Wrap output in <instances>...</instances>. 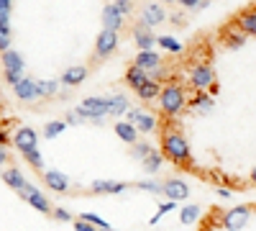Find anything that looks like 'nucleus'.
<instances>
[{"label":"nucleus","mask_w":256,"mask_h":231,"mask_svg":"<svg viewBox=\"0 0 256 231\" xmlns=\"http://www.w3.org/2000/svg\"><path fill=\"white\" fill-rule=\"evenodd\" d=\"M136 187H138V190H144V193H152V195H162V193H164V182L154 180V175H148V177L138 180Z\"/></svg>","instance_id":"nucleus-33"},{"label":"nucleus","mask_w":256,"mask_h":231,"mask_svg":"<svg viewBox=\"0 0 256 231\" xmlns=\"http://www.w3.org/2000/svg\"><path fill=\"white\" fill-rule=\"evenodd\" d=\"M126 190H128V182H120V180H92L90 182L92 195H123Z\"/></svg>","instance_id":"nucleus-16"},{"label":"nucleus","mask_w":256,"mask_h":231,"mask_svg":"<svg viewBox=\"0 0 256 231\" xmlns=\"http://www.w3.org/2000/svg\"><path fill=\"white\" fill-rule=\"evenodd\" d=\"M156 47H162L166 54H182L184 52V44L177 39V36H169V34H159L156 36Z\"/></svg>","instance_id":"nucleus-30"},{"label":"nucleus","mask_w":256,"mask_h":231,"mask_svg":"<svg viewBox=\"0 0 256 231\" xmlns=\"http://www.w3.org/2000/svg\"><path fill=\"white\" fill-rule=\"evenodd\" d=\"M131 41H134L136 49H154L156 47V34H154L152 26H146V24L138 21V24L134 26V31H131Z\"/></svg>","instance_id":"nucleus-14"},{"label":"nucleus","mask_w":256,"mask_h":231,"mask_svg":"<svg viewBox=\"0 0 256 231\" xmlns=\"http://www.w3.org/2000/svg\"><path fill=\"white\" fill-rule=\"evenodd\" d=\"M38 131L36 129H31V126H18V129L13 131V136H10V144H13V149H18L20 154L24 152H28V149H34V146H38Z\"/></svg>","instance_id":"nucleus-11"},{"label":"nucleus","mask_w":256,"mask_h":231,"mask_svg":"<svg viewBox=\"0 0 256 231\" xmlns=\"http://www.w3.org/2000/svg\"><path fill=\"white\" fill-rule=\"evenodd\" d=\"M123 118H128L131 123H136V129H138L141 134H154V131L159 129V118H156L154 113L138 108V106H136V108H128Z\"/></svg>","instance_id":"nucleus-9"},{"label":"nucleus","mask_w":256,"mask_h":231,"mask_svg":"<svg viewBox=\"0 0 256 231\" xmlns=\"http://www.w3.org/2000/svg\"><path fill=\"white\" fill-rule=\"evenodd\" d=\"M59 88H62V82H59L56 77H52V80H38L41 98H54V95L59 93Z\"/></svg>","instance_id":"nucleus-34"},{"label":"nucleus","mask_w":256,"mask_h":231,"mask_svg":"<svg viewBox=\"0 0 256 231\" xmlns=\"http://www.w3.org/2000/svg\"><path fill=\"white\" fill-rule=\"evenodd\" d=\"M13 95H16V100H20V103H36V100H41L38 80L26 75L24 80H18L16 85H13Z\"/></svg>","instance_id":"nucleus-12"},{"label":"nucleus","mask_w":256,"mask_h":231,"mask_svg":"<svg viewBox=\"0 0 256 231\" xmlns=\"http://www.w3.org/2000/svg\"><path fill=\"white\" fill-rule=\"evenodd\" d=\"M8 141H10L8 131H6V129H0V144H8Z\"/></svg>","instance_id":"nucleus-47"},{"label":"nucleus","mask_w":256,"mask_h":231,"mask_svg":"<svg viewBox=\"0 0 256 231\" xmlns=\"http://www.w3.org/2000/svg\"><path fill=\"white\" fill-rule=\"evenodd\" d=\"M10 16H13V0H0V21L10 24Z\"/></svg>","instance_id":"nucleus-40"},{"label":"nucleus","mask_w":256,"mask_h":231,"mask_svg":"<svg viewBox=\"0 0 256 231\" xmlns=\"http://www.w3.org/2000/svg\"><path fill=\"white\" fill-rule=\"evenodd\" d=\"M248 180H251V182L256 185V167H254V170H251V175H248Z\"/></svg>","instance_id":"nucleus-49"},{"label":"nucleus","mask_w":256,"mask_h":231,"mask_svg":"<svg viewBox=\"0 0 256 231\" xmlns=\"http://www.w3.org/2000/svg\"><path fill=\"white\" fill-rule=\"evenodd\" d=\"M88 75H90V70L84 65H72V67H67L62 72L59 82H62V88H80L82 82L88 80Z\"/></svg>","instance_id":"nucleus-19"},{"label":"nucleus","mask_w":256,"mask_h":231,"mask_svg":"<svg viewBox=\"0 0 256 231\" xmlns=\"http://www.w3.org/2000/svg\"><path fill=\"white\" fill-rule=\"evenodd\" d=\"M113 131H116V136H118L123 144H134V141L141 136V131L136 129V123H131L128 118H118V121L113 123Z\"/></svg>","instance_id":"nucleus-21"},{"label":"nucleus","mask_w":256,"mask_h":231,"mask_svg":"<svg viewBox=\"0 0 256 231\" xmlns=\"http://www.w3.org/2000/svg\"><path fill=\"white\" fill-rule=\"evenodd\" d=\"M134 65L141 67V70H146L148 75H152L156 67L164 65V59H162V54H159L156 49H138L136 57H134Z\"/></svg>","instance_id":"nucleus-18"},{"label":"nucleus","mask_w":256,"mask_h":231,"mask_svg":"<svg viewBox=\"0 0 256 231\" xmlns=\"http://www.w3.org/2000/svg\"><path fill=\"white\" fill-rule=\"evenodd\" d=\"M131 146H134V149H131V154H134V159H138V162H141V159H144V157H146L148 152L154 149V144H148V141H141V139H136V141H134Z\"/></svg>","instance_id":"nucleus-37"},{"label":"nucleus","mask_w":256,"mask_h":231,"mask_svg":"<svg viewBox=\"0 0 256 231\" xmlns=\"http://www.w3.org/2000/svg\"><path fill=\"white\" fill-rule=\"evenodd\" d=\"M100 21H102V29H116V31H120L123 29V21H126V16L110 3H105L102 6V13H100Z\"/></svg>","instance_id":"nucleus-20"},{"label":"nucleus","mask_w":256,"mask_h":231,"mask_svg":"<svg viewBox=\"0 0 256 231\" xmlns=\"http://www.w3.org/2000/svg\"><path fill=\"white\" fill-rule=\"evenodd\" d=\"M141 164H144V172L146 175H156L162 170V164H164V152L162 149H152L141 159Z\"/></svg>","instance_id":"nucleus-29"},{"label":"nucleus","mask_w":256,"mask_h":231,"mask_svg":"<svg viewBox=\"0 0 256 231\" xmlns=\"http://www.w3.org/2000/svg\"><path fill=\"white\" fill-rule=\"evenodd\" d=\"M128 108H131V100H128L126 93H110V95H108V116L123 118Z\"/></svg>","instance_id":"nucleus-23"},{"label":"nucleus","mask_w":256,"mask_h":231,"mask_svg":"<svg viewBox=\"0 0 256 231\" xmlns=\"http://www.w3.org/2000/svg\"><path fill=\"white\" fill-rule=\"evenodd\" d=\"M64 121H67V126H80V123H84V121H82V116H80L74 108L64 113Z\"/></svg>","instance_id":"nucleus-42"},{"label":"nucleus","mask_w":256,"mask_h":231,"mask_svg":"<svg viewBox=\"0 0 256 231\" xmlns=\"http://www.w3.org/2000/svg\"><path fill=\"white\" fill-rule=\"evenodd\" d=\"M10 47H13V29H10V24L0 21V52H6Z\"/></svg>","instance_id":"nucleus-36"},{"label":"nucleus","mask_w":256,"mask_h":231,"mask_svg":"<svg viewBox=\"0 0 256 231\" xmlns=\"http://www.w3.org/2000/svg\"><path fill=\"white\" fill-rule=\"evenodd\" d=\"M41 177H44V185L49 187L52 193H59V195H67L72 190V177L67 172H62V170H54V167H44L41 170Z\"/></svg>","instance_id":"nucleus-8"},{"label":"nucleus","mask_w":256,"mask_h":231,"mask_svg":"<svg viewBox=\"0 0 256 231\" xmlns=\"http://www.w3.org/2000/svg\"><path fill=\"white\" fill-rule=\"evenodd\" d=\"M200 216H202V205L198 203H184L180 208V223L182 226H195L200 223Z\"/></svg>","instance_id":"nucleus-25"},{"label":"nucleus","mask_w":256,"mask_h":231,"mask_svg":"<svg viewBox=\"0 0 256 231\" xmlns=\"http://www.w3.org/2000/svg\"><path fill=\"white\" fill-rule=\"evenodd\" d=\"M10 162V152H8V144H0V167H6Z\"/></svg>","instance_id":"nucleus-46"},{"label":"nucleus","mask_w":256,"mask_h":231,"mask_svg":"<svg viewBox=\"0 0 256 231\" xmlns=\"http://www.w3.org/2000/svg\"><path fill=\"white\" fill-rule=\"evenodd\" d=\"M148 77H152V75H148L146 70H141V67H136V65H131V67L126 70V75H123V80H126V85L131 88V90L141 88V85H144V82H146Z\"/></svg>","instance_id":"nucleus-28"},{"label":"nucleus","mask_w":256,"mask_h":231,"mask_svg":"<svg viewBox=\"0 0 256 231\" xmlns=\"http://www.w3.org/2000/svg\"><path fill=\"white\" fill-rule=\"evenodd\" d=\"M152 77H154V80H159V82H166V80H169V70L162 65V67H156V70L152 72Z\"/></svg>","instance_id":"nucleus-44"},{"label":"nucleus","mask_w":256,"mask_h":231,"mask_svg":"<svg viewBox=\"0 0 256 231\" xmlns=\"http://www.w3.org/2000/svg\"><path fill=\"white\" fill-rule=\"evenodd\" d=\"M70 129V126H67V121H64V118H56V121H49L46 126H44V131H41V136H44V139H59L64 131H67Z\"/></svg>","instance_id":"nucleus-31"},{"label":"nucleus","mask_w":256,"mask_h":231,"mask_svg":"<svg viewBox=\"0 0 256 231\" xmlns=\"http://www.w3.org/2000/svg\"><path fill=\"white\" fill-rule=\"evenodd\" d=\"M159 149L164 152V159H169L174 167H192V162H195V159H192L190 141L177 129H166L162 134V146H159Z\"/></svg>","instance_id":"nucleus-1"},{"label":"nucleus","mask_w":256,"mask_h":231,"mask_svg":"<svg viewBox=\"0 0 256 231\" xmlns=\"http://www.w3.org/2000/svg\"><path fill=\"white\" fill-rule=\"evenodd\" d=\"M159 103V113L166 116V118H180L184 111H187V90L184 85H180V82L174 80H166L164 85H162V93L156 98Z\"/></svg>","instance_id":"nucleus-2"},{"label":"nucleus","mask_w":256,"mask_h":231,"mask_svg":"<svg viewBox=\"0 0 256 231\" xmlns=\"http://www.w3.org/2000/svg\"><path fill=\"white\" fill-rule=\"evenodd\" d=\"M162 3H164V6H169V3H177V0H162Z\"/></svg>","instance_id":"nucleus-50"},{"label":"nucleus","mask_w":256,"mask_h":231,"mask_svg":"<svg viewBox=\"0 0 256 231\" xmlns=\"http://www.w3.org/2000/svg\"><path fill=\"white\" fill-rule=\"evenodd\" d=\"M24 159H26V162L34 167V170H38V172L46 167V164H44V157H41V149H38V146H34V149L24 152Z\"/></svg>","instance_id":"nucleus-35"},{"label":"nucleus","mask_w":256,"mask_h":231,"mask_svg":"<svg viewBox=\"0 0 256 231\" xmlns=\"http://www.w3.org/2000/svg\"><path fill=\"white\" fill-rule=\"evenodd\" d=\"M162 85L164 82H159V80H154V77H148L141 88H136L134 93H136V98L141 100V103H154L156 98H159V93H162Z\"/></svg>","instance_id":"nucleus-22"},{"label":"nucleus","mask_w":256,"mask_h":231,"mask_svg":"<svg viewBox=\"0 0 256 231\" xmlns=\"http://www.w3.org/2000/svg\"><path fill=\"white\" fill-rule=\"evenodd\" d=\"M110 3H113L123 16H131V13H134V0H110Z\"/></svg>","instance_id":"nucleus-41"},{"label":"nucleus","mask_w":256,"mask_h":231,"mask_svg":"<svg viewBox=\"0 0 256 231\" xmlns=\"http://www.w3.org/2000/svg\"><path fill=\"white\" fill-rule=\"evenodd\" d=\"M187 82L192 90H208L212 82H216V70H212L208 62H195L187 70Z\"/></svg>","instance_id":"nucleus-5"},{"label":"nucleus","mask_w":256,"mask_h":231,"mask_svg":"<svg viewBox=\"0 0 256 231\" xmlns=\"http://www.w3.org/2000/svg\"><path fill=\"white\" fill-rule=\"evenodd\" d=\"M3 182L10 187V190L13 193H20V190H24V185L28 182L26 180V175H24V170H18V167H3Z\"/></svg>","instance_id":"nucleus-24"},{"label":"nucleus","mask_w":256,"mask_h":231,"mask_svg":"<svg viewBox=\"0 0 256 231\" xmlns=\"http://www.w3.org/2000/svg\"><path fill=\"white\" fill-rule=\"evenodd\" d=\"M52 218L56 221V223H72V213L67 211V208H52Z\"/></svg>","instance_id":"nucleus-38"},{"label":"nucleus","mask_w":256,"mask_h":231,"mask_svg":"<svg viewBox=\"0 0 256 231\" xmlns=\"http://www.w3.org/2000/svg\"><path fill=\"white\" fill-rule=\"evenodd\" d=\"M246 34L238 29V26H233V29H228L226 34H223V44L228 47V49H233V52H238V49H244L246 47Z\"/></svg>","instance_id":"nucleus-27"},{"label":"nucleus","mask_w":256,"mask_h":231,"mask_svg":"<svg viewBox=\"0 0 256 231\" xmlns=\"http://www.w3.org/2000/svg\"><path fill=\"white\" fill-rule=\"evenodd\" d=\"M0 65H3V77L6 82L13 88L18 80H24L26 77V59L24 54H20L18 49H6V52H0Z\"/></svg>","instance_id":"nucleus-3"},{"label":"nucleus","mask_w":256,"mask_h":231,"mask_svg":"<svg viewBox=\"0 0 256 231\" xmlns=\"http://www.w3.org/2000/svg\"><path fill=\"white\" fill-rule=\"evenodd\" d=\"M118 47H120V36H118V31H116V29H102V31L98 34V39H95L92 54H95V59L102 62V59L113 57Z\"/></svg>","instance_id":"nucleus-6"},{"label":"nucleus","mask_w":256,"mask_h":231,"mask_svg":"<svg viewBox=\"0 0 256 231\" xmlns=\"http://www.w3.org/2000/svg\"><path fill=\"white\" fill-rule=\"evenodd\" d=\"M187 108H190L192 113L208 116V113H212V108H216V95H210L208 90H195L192 100L187 103Z\"/></svg>","instance_id":"nucleus-17"},{"label":"nucleus","mask_w":256,"mask_h":231,"mask_svg":"<svg viewBox=\"0 0 256 231\" xmlns=\"http://www.w3.org/2000/svg\"><path fill=\"white\" fill-rule=\"evenodd\" d=\"M164 21H166V8H164L162 0H148L146 6H141V24L156 29Z\"/></svg>","instance_id":"nucleus-13"},{"label":"nucleus","mask_w":256,"mask_h":231,"mask_svg":"<svg viewBox=\"0 0 256 231\" xmlns=\"http://www.w3.org/2000/svg\"><path fill=\"white\" fill-rule=\"evenodd\" d=\"M20 198H24L34 211H38V213H44V216H52V200L46 198V193L41 190L38 185H34V182H26L24 185V190L18 193Z\"/></svg>","instance_id":"nucleus-7"},{"label":"nucleus","mask_w":256,"mask_h":231,"mask_svg":"<svg viewBox=\"0 0 256 231\" xmlns=\"http://www.w3.org/2000/svg\"><path fill=\"white\" fill-rule=\"evenodd\" d=\"M0 180H3V167H0Z\"/></svg>","instance_id":"nucleus-51"},{"label":"nucleus","mask_w":256,"mask_h":231,"mask_svg":"<svg viewBox=\"0 0 256 231\" xmlns=\"http://www.w3.org/2000/svg\"><path fill=\"white\" fill-rule=\"evenodd\" d=\"M80 218H84L88 223H92L95 228H110V223L105 221V218H100L98 213H80Z\"/></svg>","instance_id":"nucleus-39"},{"label":"nucleus","mask_w":256,"mask_h":231,"mask_svg":"<svg viewBox=\"0 0 256 231\" xmlns=\"http://www.w3.org/2000/svg\"><path fill=\"white\" fill-rule=\"evenodd\" d=\"M172 211H180V203H177V200H172V198H166L164 203H159V211H156L152 218H148V226H156L166 213H172Z\"/></svg>","instance_id":"nucleus-32"},{"label":"nucleus","mask_w":256,"mask_h":231,"mask_svg":"<svg viewBox=\"0 0 256 231\" xmlns=\"http://www.w3.org/2000/svg\"><path fill=\"white\" fill-rule=\"evenodd\" d=\"M202 0H177V6H182L184 11H198Z\"/></svg>","instance_id":"nucleus-45"},{"label":"nucleus","mask_w":256,"mask_h":231,"mask_svg":"<svg viewBox=\"0 0 256 231\" xmlns=\"http://www.w3.org/2000/svg\"><path fill=\"white\" fill-rule=\"evenodd\" d=\"M84 123H102L108 118V95H90L80 100V106L74 108Z\"/></svg>","instance_id":"nucleus-4"},{"label":"nucleus","mask_w":256,"mask_h":231,"mask_svg":"<svg viewBox=\"0 0 256 231\" xmlns=\"http://www.w3.org/2000/svg\"><path fill=\"white\" fill-rule=\"evenodd\" d=\"M236 26L246 36H256V8H246L236 16Z\"/></svg>","instance_id":"nucleus-26"},{"label":"nucleus","mask_w":256,"mask_h":231,"mask_svg":"<svg viewBox=\"0 0 256 231\" xmlns=\"http://www.w3.org/2000/svg\"><path fill=\"white\" fill-rule=\"evenodd\" d=\"M218 90H220V88H218V82H212V85L208 88V93H210V95H216V98H218Z\"/></svg>","instance_id":"nucleus-48"},{"label":"nucleus","mask_w":256,"mask_h":231,"mask_svg":"<svg viewBox=\"0 0 256 231\" xmlns=\"http://www.w3.org/2000/svg\"><path fill=\"white\" fill-rule=\"evenodd\" d=\"M248 221H251V208L248 205H236V208H230V211L223 213L220 226L226 231H241V228L248 226Z\"/></svg>","instance_id":"nucleus-10"},{"label":"nucleus","mask_w":256,"mask_h":231,"mask_svg":"<svg viewBox=\"0 0 256 231\" xmlns=\"http://www.w3.org/2000/svg\"><path fill=\"white\" fill-rule=\"evenodd\" d=\"M216 193H218L220 200H230V198H233V190H230L228 185H218V187H216Z\"/></svg>","instance_id":"nucleus-43"},{"label":"nucleus","mask_w":256,"mask_h":231,"mask_svg":"<svg viewBox=\"0 0 256 231\" xmlns=\"http://www.w3.org/2000/svg\"><path fill=\"white\" fill-rule=\"evenodd\" d=\"M190 185L182 180V177H169V180H164V198H172V200H177V203H184L187 198H190Z\"/></svg>","instance_id":"nucleus-15"}]
</instances>
